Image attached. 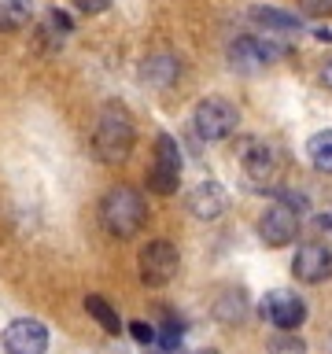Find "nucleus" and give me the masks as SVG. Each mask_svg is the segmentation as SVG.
<instances>
[{"instance_id":"obj_1","label":"nucleus","mask_w":332,"mask_h":354,"mask_svg":"<svg viewBox=\"0 0 332 354\" xmlns=\"http://www.w3.org/2000/svg\"><path fill=\"white\" fill-rule=\"evenodd\" d=\"M93 148H96L100 159L111 162V166L126 162V155L133 151V122H129V115H126L122 104H107L104 111H100Z\"/></svg>"},{"instance_id":"obj_2","label":"nucleus","mask_w":332,"mask_h":354,"mask_svg":"<svg viewBox=\"0 0 332 354\" xmlns=\"http://www.w3.org/2000/svg\"><path fill=\"white\" fill-rule=\"evenodd\" d=\"M100 218H104L107 232H115V236H133V232L144 225V218H148V203L140 199L137 188L118 185V188H111V192L104 196Z\"/></svg>"},{"instance_id":"obj_3","label":"nucleus","mask_w":332,"mask_h":354,"mask_svg":"<svg viewBox=\"0 0 332 354\" xmlns=\"http://www.w3.org/2000/svg\"><path fill=\"white\" fill-rule=\"evenodd\" d=\"M177 185H181V151H177V140L163 133L155 140V162L148 170V188L159 196H174Z\"/></svg>"},{"instance_id":"obj_4","label":"nucleus","mask_w":332,"mask_h":354,"mask_svg":"<svg viewBox=\"0 0 332 354\" xmlns=\"http://www.w3.org/2000/svg\"><path fill=\"white\" fill-rule=\"evenodd\" d=\"M237 129V107L221 96H207L196 104V133L203 140H225Z\"/></svg>"},{"instance_id":"obj_5","label":"nucleus","mask_w":332,"mask_h":354,"mask_svg":"<svg viewBox=\"0 0 332 354\" xmlns=\"http://www.w3.org/2000/svg\"><path fill=\"white\" fill-rule=\"evenodd\" d=\"M177 270H181V254H177L174 243L166 240H151L148 248L140 251V281L148 288H159V284H170Z\"/></svg>"},{"instance_id":"obj_6","label":"nucleus","mask_w":332,"mask_h":354,"mask_svg":"<svg viewBox=\"0 0 332 354\" xmlns=\"http://www.w3.org/2000/svg\"><path fill=\"white\" fill-rule=\"evenodd\" d=\"M262 317L270 321L273 328L281 332H295L299 325L306 321V303L299 299L295 292H288V288H277V292H270L262 299Z\"/></svg>"},{"instance_id":"obj_7","label":"nucleus","mask_w":332,"mask_h":354,"mask_svg":"<svg viewBox=\"0 0 332 354\" xmlns=\"http://www.w3.org/2000/svg\"><path fill=\"white\" fill-rule=\"evenodd\" d=\"M295 232H299V210L288 207V203L266 207V214L259 218V236H262V243H270V248H288V243L295 240Z\"/></svg>"},{"instance_id":"obj_8","label":"nucleus","mask_w":332,"mask_h":354,"mask_svg":"<svg viewBox=\"0 0 332 354\" xmlns=\"http://www.w3.org/2000/svg\"><path fill=\"white\" fill-rule=\"evenodd\" d=\"M48 351V328L33 317H19L4 328V354H44Z\"/></svg>"},{"instance_id":"obj_9","label":"nucleus","mask_w":332,"mask_h":354,"mask_svg":"<svg viewBox=\"0 0 332 354\" xmlns=\"http://www.w3.org/2000/svg\"><path fill=\"white\" fill-rule=\"evenodd\" d=\"M292 273L303 284H321L325 277H332V251L325 243H303V248H295Z\"/></svg>"},{"instance_id":"obj_10","label":"nucleus","mask_w":332,"mask_h":354,"mask_svg":"<svg viewBox=\"0 0 332 354\" xmlns=\"http://www.w3.org/2000/svg\"><path fill=\"white\" fill-rule=\"evenodd\" d=\"M240 162H243V174H248V181L255 188H266L273 181V174H277V159H273V151L266 148L262 140H255L248 137L240 144Z\"/></svg>"},{"instance_id":"obj_11","label":"nucleus","mask_w":332,"mask_h":354,"mask_svg":"<svg viewBox=\"0 0 332 354\" xmlns=\"http://www.w3.org/2000/svg\"><path fill=\"white\" fill-rule=\"evenodd\" d=\"M225 207H229V192L218 181H203L188 192V210H192L199 221H214Z\"/></svg>"},{"instance_id":"obj_12","label":"nucleus","mask_w":332,"mask_h":354,"mask_svg":"<svg viewBox=\"0 0 332 354\" xmlns=\"http://www.w3.org/2000/svg\"><path fill=\"white\" fill-rule=\"evenodd\" d=\"M277 55H281V48H277V44H270V41H259V37H240L237 44H232L229 59H232V66H240V71H259V66L273 63Z\"/></svg>"},{"instance_id":"obj_13","label":"nucleus","mask_w":332,"mask_h":354,"mask_svg":"<svg viewBox=\"0 0 332 354\" xmlns=\"http://www.w3.org/2000/svg\"><path fill=\"white\" fill-rule=\"evenodd\" d=\"M140 77L148 85H155V88H166L177 77V59H174V55H151V59H144Z\"/></svg>"},{"instance_id":"obj_14","label":"nucleus","mask_w":332,"mask_h":354,"mask_svg":"<svg viewBox=\"0 0 332 354\" xmlns=\"http://www.w3.org/2000/svg\"><path fill=\"white\" fill-rule=\"evenodd\" d=\"M85 310L100 321V328H104V332H111V336H118V332H122V317H118V310L111 306L104 295H89V299H85Z\"/></svg>"},{"instance_id":"obj_15","label":"nucleus","mask_w":332,"mask_h":354,"mask_svg":"<svg viewBox=\"0 0 332 354\" xmlns=\"http://www.w3.org/2000/svg\"><path fill=\"white\" fill-rule=\"evenodd\" d=\"M251 19L259 22V26H266L270 33H292V30H299V19L288 15V11H277V8H255Z\"/></svg>"},{"instance_id":"obj_16","label":"nucleus","mask_w":332,"mask_h":354,"mask_svg":"<svg viewBox=\"0 0 332 354\" xmlns=\"http://www.w3.org/2000/svg\"><path fill=\"white\" fill-rule=\"evenodd\" d=\"M306 155L321 174H332V129H321L306 140Z\"/></svg>"},{"instance_id":"obj_17","label":"nucleus","mask_w":332,"mask_h":354,"mask_svg":"<svg viewBox=\"0 0 332 354\" xmlns=\"http://www.w3.org/2000/svg\"><path fill=\"white\" fill-rule=\"evenodd\" d=\"M30 22V0H0V30H22Z\"/></svg>"},{"instance_id":"obj_18","label":"nucleus","mask_w":332,"mask_h":354,"mask_svg":"<svg viewBox=\"0 0 332 354\" xmlns=\"http://www.w3.org/2000/svg\"><path fill=\"white\" fill-rule=\"evenodd\" d=\"M214 314H218L221 321H229V325H232V321H240V317H243V292H237V288H229V292L218 299Z\"/></svg>"},{"instance_id":"obj_19","label":"nucleus","mask_w":332,"mask_h":354,"mask_svg":"<svg viewBox=\"0 0 332 354\" xmlns=\"http://www.w3.org/2000/svg\"><path fill=\"white\" fill-rule=\"evenodd\" d=\"M66 33H71V19L63 15V11H48V15H44V26H41V37L44 41H52V44H59Z\"/></svg>"},{"instance_id":"obj_20","label":"nucleus","mask_w":332,"mask_h":354,"mask_svg":"<svg viewBox=\"0 0 332 354\" xmlns=\"http://www.w3.org/2000/svg\"><path fill=\"white\" fill-rule=\"evenodd\" d=\"M270 354H306V343L295 332H281V336L270 339Z\"/></svg>"},{"instance_id":"obj_21","label":"nucleus","mask_w":332,"mask_h":354,"mask_svg":"<svg viewBox=\"0 0 332 354\" xmlns=\"http://www.w3.org/2000/svg\"><path fill=\"white\" fill-rule=\"evenodd\" d=\"M299 8H303L310 19H329L332 15V0H299Z\"/></svg>"},{"instance_id":"obj_22","label":"nucleus","mask_w":332,"mask_h":354,"mask_svg":"<svg viewBox=\"0 0 332 354\" xmlns=\"http://www.w3.org/2000/svg\"><path fill=\"white\" fill-rule=\"evenodd\" d=\"M129 332H133V339H137V343H144V347H151L155 336H159V332H155L151 325H144V321H137V325H129Z\"/></svg>"},{"instance_id":"obj_23","label":"nucleus","mask_w":332,"mask_h":354,"mask_svg":"<svg viewBox=\"0 0 332 354\" xmlns=\"http://www.w3.org/2000/svg\"><path fill=\"white\" fill-rule=\"evenodd\" d=\"M77 8L85 11V15H100V11H107L111 8V0H74Z\"/></svg>"},{"instance_id":"obj_24","label":"nucleus","mask_w":332,"mask_h":354,"mask_svg":"<svg viewBox=\"0 0 332 354\" xmlns=\"http://www.w3.org/2000/svg\"><path fill=\"white\" fill-rule=\"evenodd\" d=\"M321 82H325V88H332V59L321 66Z\"/></svg>"},{"instance_id":"obj_25","label":"nucleus","mask_w":332,"mask_h":354,"mask_svg":"<svg viewBox=\"0 0 332 354\" xmlns=\"http://www.w3.org/2000/svg\"><path fill=\"white\" fill-rule=\"evenodd\" d=\"M196 354H218V351H196Z\"/></svg>"}]
</instances>
